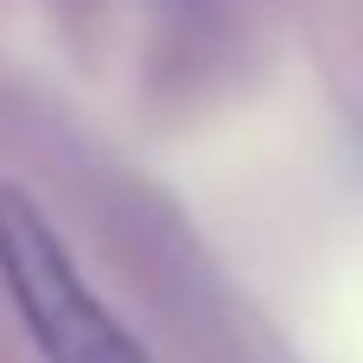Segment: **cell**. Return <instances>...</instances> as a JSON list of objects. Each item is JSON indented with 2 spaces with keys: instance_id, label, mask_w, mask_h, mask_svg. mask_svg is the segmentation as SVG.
Returning a JSON list of instances; mask_svg holds the SVG:
<instances>
[{
  "instance_id": "cell-1",
  "label": "cell",
  "mask_w": 363,
  "mask_h": 363,
  "mask_svg": "<svg viewBox=\"0 0 363 363\" xmlns=\"http://www.w3.org/2000/svg\"><path fill=\"white\" fill-rule=\"evenodd\" d=\"M0 281L45 363H147L140 338L96 300L77 255L19 185H0Z\"/></svg>"
}]
</instances>
